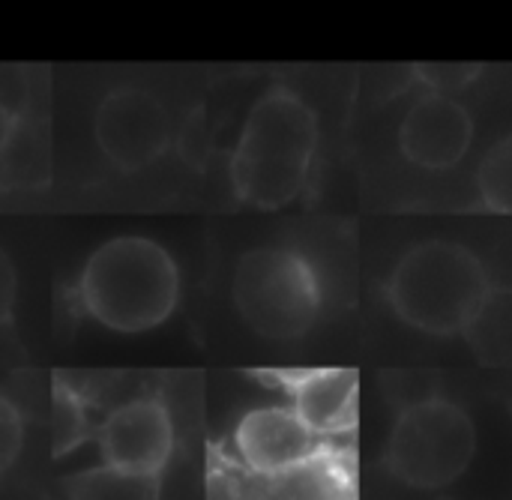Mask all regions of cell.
Wrapping results in <instances>:
<instances>
[{"label": "cell", "mask_w": 512, "mask_h": 500, "mask_svg": "<svg viewBox=\"0 0 512 500\" xmlns=\"http://www.w3.org/2000/svg\"><path fill=\"white\" fill-rule=\"evenodd\" d=\"M21 444H24V423H21V414L18 408L0 393V474H6L18 453H21Z\"/></svg>", "instance_id": "cell-15"}, {"label": "cell", "mask_w": 512, "mask_h": 500, "mask_svg": "<svg viewBox=\"0 0 512 500\" xmlns=\"http://www.w3.org/2000/svg\"><path fill=\"white\" fill-rule=\"evenodd\" d=\"M483 72V63H420L414 66V75L429 84L435 93L447 96L450 90H465L474 84Z\"/></svg>", "instance_id": "cell-14"}, {"label": "cell", "mask_w": 512, "mask_h": 500, "mask_svg": "<svg viewBox=\"0 0 512 500\" xmlns=\"http://www.w3.org/2000/svg\"><path fill=\"white\" fill-rule=\"evenodd\" d=\"M231 294L249 330L270 342L303 339L318 324L324 303L315 267L282 246L246 252L237 261Z\"/></svg>", "instance_id": "cell-4"}, {"label": "cell", "mask_w": 512, "mask_h": 500, "mask_svg": "<svg viewBox=\"0 0 512 500\" xmlns=\"http://www.w3.org/2000/svg\"><path fill=\"white\" fill-rule=\"evenodd\" d=\"M69 500H159V477H132L102 465L69 480Z\"/></svg>", "instance_id": "cell-12"}, {"label": "cell", "mask_w": 512, "mask_h": 500, "mask_svg": "<svg viewBox=\"0 0 512 500\" xmlns=\"http://www.w3.org/2000/svg\"><path fill=\"white\" fill-rule=\"evenodd\" d=\"M474 141V120L465 105L450 96L432 93L420 99L402 120V153L420 168H453L465 159Z\"/></svg>", "instance_id": "cell-9"}, {"label": "cell", "mask_w": 512, "mask_h": 500, "mask_svg": "<svg viewBox=\"0 0 512 500\" xmlns=\"http://www.w3.org/2000/svg\"><path fill=\"white\" fill-rule=\"evenodd\" d=\"M12 348H18V342L6 333V324H0V360H6Z\"/></svg>", "instance_id": "cell-18"}, {"label": "cell", "mask_w": 512, "mask_h": 500, "mask_svg": "<svg viewBox=\"0 0 512 500\" xmlns=\"http://www.w3.org/2000/svg\"><path fill=\"white\" fill-rule=\"evenodd\" d=\"M96 141L120 171H141L156 162L168 141L171 123L162 102L147 90H114L96 108Z\"/></svg>", "instance_id": "cell-6"}, {"label": "cell", "mask_w": 512, "mask_h": 500, "mask_svg": "<svg viewBox=\"0 0 512 500\" xmlns=\"http://www.w3.org/2000/svg\"><path fill=\"white\" fill-rule=\"evenodd\" d=\"M291 396V411L315 432L333 435L357 420V387L354 369H312L282 375Z\"/></svg>", "instance_id": "cell-10"}, {"label": "cell", "mask_w": 512, "mask_h": 500, "mask_svg": "<svg viewBox=\"0 0 512 500\" xmlns=\"http://www.w3.org/2000/svg\"><path fill=\"white\" fill-rule=\"evenodd\" d=\"M477 429L468 411L447 399H429L399 414L387 450V471L420 492L453 486L474 462Z\"/></svg>", "instance_id": "cell-5"}, {"label": "cell", "mask_w": 512, "mask_h": 500, "mask_svg": "<svg viewBox=\"0 0 512 500\" xmlns=\"http://www.w3.org/2000/svg\"><path fill=\"white\" fill-rule=\"evenodd\" d=\"M84 312L114 333L162 327L180 303V270L168 249L147 237H114L84 264L78 282Z\"/></svg>", "instance_id": "cell-2"}, {"label": "cell", "mask_w": 512, "mask_h": 500, "mask_svg": "<svg viewBox=\"0 0 512 500\" xmlns=\"http://www.w3.org/2000/svg\"><path fill=\"white\" fill-rule=\"evenodd\" d=\"M477 183H480V195L483 204L492 213L507 216L512 210V141L504 138L498 141L480 162L477 171Z\"/></svg>", "instance_id": "cell-13"}, {"label": "cell", "mask_w": 512, "mask_h": 500, "mask_svg": "<svg viewBox=\"0 0 512 500\" xmlns=\"http://www.w3.org/2000/svg\"><path fill=\"white\" fill-rule=\"evenodd\" d=\"M483 366H507L512 357V300L510 291H489L477 315L462 333Z\"/></svg>", "instance_id": "cell-11"}, {"label": "cell", "mask_w": 512, "mask_h": 500, "mask_svg": "<svg viewBox=\"0 0 512 500\" xmlns=\"http://www.w3.org/2000/svg\"><path fill=\"white\" fill-rule=\"evenodd\" d=\"M318 147V117L291 90L264 93L240 132L231 180L240 201L279 210L291 204L306 180Z\"/></svg>", "instance_id": "cell-1"}, {"label": "cell", "mask_w": 512, "mask_h": 500, "mask_svg": "<svg viewBox=\"0 0 512 500\" xmlns=\"http://www.w3.org/2000/svg\"><path fill=\"white\" fill-rule=\"evenodd\" d=\"M99 453L105 468L132 477H159L174 453L171 414L150 399L114 408L99 429Z\"/></svg>", "instance_id": "cell-7"}, {"label": "cell", "mask_w": 512, "mask_h": 500, "mask_svg": "<svg viewBox=\"0 0 512 500\" xmlns=\"http://www.w3.org/2000/svg\"><path fill=\"white\" fill-rule=\"evenodd\" d=\"M15 129H18V123H15V114L0 102V153H3V147L12 141V135H15Z\"/></svg>", "instance_id": "cell-17"}, {"label": "cell", "mask_w": 512, "mask_h": 500, "mask_svg": "<svg viewBox=\"0 0 512 500\" xmlns=\"http://www.w3.org/2000/svg\"><path fill=\"white\" fill-rule=\"evenodd\" d=\"M492 291L480 258L450 240H429L405 252L390 276V306L414 330L459 336Z\"/></svg>", "instance_id": "cell-3"}, {"label": "cell", "mask_w": 512, "mask_h": 500, "mask_svg": "<svg viewBox=\"0 0 512 500\" xmlns=\"http://www.w3.org/2000/svg\"><path fill=\"white\" fill-rule=\"evenodd\" d=\"M15 297H18V273H15V264L9 261V255L0 249V324L12 321Z\"/></svg>", "instance_id": "cell-16"}, {"label": "cell", "mask_w": 512, "mask_h": 500, "mask_svg": "<svg viewBox=\"0 0 512 500\" xmlns=\"http://www.w3.org/2000/svg\"><path fill=\"white\" fill-rule=\"evenodd\" d=\"M243 465L258 477H282L309 468L324 444L291 408H255L234 432Z\"/></svg>", "instance_id": "cell-8"}]
</instances>
